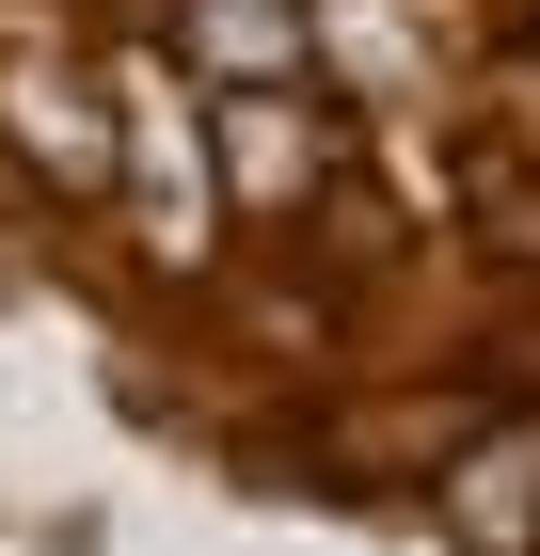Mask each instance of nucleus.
Instances as JSON below:
<instances>
[{
    "label": "nucleus",
    "mask_w": 540,
    "mask_h": 556,
    "mask_svg": "<svg viewBox=\"0 0 540 556\" xmlns=\"http://www.w3.org/2000/svg\"><path fill=\"white\" fill-rule=\"evenodd\" d=\"M175 64L208 96H287L318 80V0H175Z\"/></svg>",
    "instance_id": "obj_2"
},
{
    "label": "nucleus",
    "mask_w": 540,
    "mask_h": 556,
    "mask_svg": "<svg viewBox=\"0 0 540 556\" xmlns=\"http://www.w3.org/2000/svg\"><path fill=\"white\" fill-rule=\"evenodd\" d=\"M334 160H350V128L318 112V80H287V96H208V175L239 191V207H302V191H334Z\"/></svg>",
    "instance_id": "obj_1"
}]
</instances>
